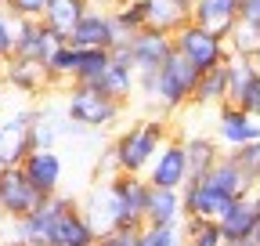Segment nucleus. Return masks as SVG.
Segmentation results:
<instances>
[{
	"mask_svg": "<svg viewBox=\"0 0 260 246\" xmlns=\"http://www.w3.org/2000/svg\"><path fill=\"white\" fill-rule=\"evenodd\" d=\"M181 203H184V218H206V221H217L232 206V199L220 196L206 177H191L181 189Z\"/></svg>",
	"mask_w": 260,
	"mask_h": 246,
	"instance_id": "obj_16",
	"label": "nucleus"
},
{
	"mask_svg": "<svg viewBox=\"0 0 260 246\" xmlns=\"http://www.w3.org/2000/svg\"><path fill=\"white\" fill-rule=\"evenodd\" d=\"M181 235H184V246H224L220 225L206 221V218H184L181 221Z\"/></svg>",
	"mask_w": 260,
	"mask_h": 246,
	"instance_id": "obj_31",
	"label": "nucleus"
},
{
	"mask_svg": "<svg viewBox=\"0 0 260 246\" xmlns=\"http://www.w3.org/2000/svg\"><path fill=\"white\" fill-rule=\"evenodd\" d=\"M184 156H188V181H191V177H206L224 156V148L217 145V138L195 134V138H184Z\"/></svg>",
	"mask_w": 260,
	"mask_h": 246,
	"instance_id": "obj_25",
	"label": "nucleus"
},
{
	"mask_svg": "<svg viewBox=\"0 0 260 246\" xmlns=\"http://www.w3.org/2000/svg\"><path fill=\"white\" fill-rule=\"evenodd\" d=\"M213 138L220 148H242L249 141H260V116L239 109V105H220L217 109V123H213Z\"/></svg>",
	"mask_w": 260,
	"mask_h": 246,
	"instance_id": "obj_9",
	"label": "nucleus"
},
{
	"mask_svg": "<svg viewBox=\"0 0 260 246\" xmlns=\"http://www.w3.org/2000/svg\"><path fill=\"white\" fill-rule=\"evenodd\" d=\"M224 40H228V51H232L235 58H249V62L260 58V29H253L246 22H235L232 33H228Z\"/></svg>",
	"mask_w": 260,
	"mask_h": 246,
	"instance_id": "obj_32",
	"label": "nucleus"
},
{
	"mask_svg": "<svg viewBox=\"0 0 260 246\" xmlns=\"http://www.w3.org/2000/svg\"><path fill=\"white\" fill-rule=\"evenodd\" d=\"M217 225H220L224 239H249V232L260 225V210H256L253 196L235 199V203H232V206H228L220 218H217Z\"/></svg>",
	"mask_w": 260,
	"mask_h": 246,
	"instance_id": "obj_21",
	"label": "nucleus"
},
{
	"mask_svg": "<svg viewBox=\"0 0 260 246\" xmlns=\"http://www.w3.org/2000/svg\"><path fill=\"white\" fill-rule=\"evenodd\" d=\"M206 181L213 184V189H217L220 196H228L232 203H235V199H246V196H253V189H256V184H253V181H249V177H246V174H242V170H239L232 160H228V152H224V156L217 160V167L206 174Z\"/></svg>",
	"mask_w": 260,
	"mask_h": 246,
	"instance_id": "obj_20",
	"label": "nucleus"
},
{
	"mask_svg": "<svg viewBox=\"0 0 260 246\" xmlns=\"http://www.w3.org/2000/svg\"><path fill=\"white\" fill-rule=\"evenodd\" d=\"M228 105L260 116V66L249 58H228Z\"/></svg>",
	"mask_w": 260,
	"mask_h": 246,
	"instance_id": "obj_11",
	"label": "nucleus"
},
{
	"mask_svg": "<svg viewBox=\"0 0 260 246\" xmlns=\"http://www.w3.org/2000/svg\"><path fill=\"white\" fill-rule=\"evenodd\" d=\"M112 22L119 25V33L130 40L134 33L148 29V11H145V0H119L112 8Z\"/></svg>",
	"mask_w": 260,
	"mask_h": 246,
	"instance_id": "obj_30",
	"label": "nucleus"
},
{
	"mask_svg": "<svg viewBox=\"0 0 260 246\" xmlns=\"http://www.w3.org/2000/svg\"><path fill=\"white\" fill-rule=\"evenodd\" d=\"M47 196H40V189L25 177L22 167H0V213L11 221L32 213Z\"/></svg>",
	"mask_w": 260,
	"mask_h": 246,
	"instance_id": "obj_7",
	"label": "nucleus"
},
{
	"mask_svg": "<svg viewBox=\"0 0 260 246\" xmlns=\"http://www.w3.org/2000/svg\"><path fill=\"white\" fill-rule=\"evenodd\" d=\"M224 246H249V239H224Z\"/></svg>",
	"mask_w": 260,
	"mask_h": 246,
	"instance_id": "obj_43",
	"label": "nucleus"
},
{
	"mask_svg": "<svg viewBox=\"0 0 260 246\" xmlns=\"http://www.w3.org/2000/svg\"><path fill=\"white\" fill-rule=\"evenodd\" d=\"M224 66H228V62H224ZM224 66L199 73L191 105H224V102H228V69H224Z\"/></svg>",
	"mask_w": 260,
	"mask_h": 246,
	"instance_id": "obj_27",
	"label": "nucleus"
},
{
	"mask_svg": "<svg viewBox=\"0 0 260 246\" xmlns=\"http://www.w3.org/2000/svg\"><path fill=\"white\" fill-rule=\"evenodd\" d=\"M80 210H83V218L90 221V228L98 235H105V232H119V203L109 189V181L102 184H94V189L80 199Z\"/></svg>",
	"mask_w": 260,
	"mask_h": 246,
	"instance_id": "obj_17",
	"label": "nucleus"
},
{
	"mask_svg": "<svg viewBox=\"0 0 260 246\" xmlns=\"http://www.w3.org/2000/svg\"><path fill=\"white\" fill-rule=\"evenodd\" d=\"M126 54H130V66H134L138 76L155 73L162 62L174 54V37L170 33H159V29H141L126 40Z\"/></svg>",
	"mask_w": 260,
	"mask_h": 246,
	"instance_id": "obj_13",
	"label": "nucleus"
},
{
	"mask_svg": "<svg viewBox=\"0 0 260 246\" xmlns=\"http://www.w3.org/2000/svg\"><path fill=\"white\" fill-rule=\"evenodd\" d=\"M65 116L73 123H80L83 131H105L116 127L123 116V102L109 98L102 87L94 83H69V95H65Z\"/></svg>",
	"mask_w": 260,
	"mask_h": 246,
	"instance_id": "obj_3",
	"label": "nucleus"
},
{
	"mask_svg": "<svg viewBox=\"0 0 260 246\" xmlns=\"http://www.w3.org/2000/svg\"><path fill=\"white\" fill-rule=\"evenodd\" d=\"M73 47H102V51H116L119 44H126V37L119 33V25L112 22V11L105 8H87V15L80 18V25L69 37Z\"/></svg>",
	"mask_w": 260,
	"mask_h": 246,
	"instance_id": "obj_10",
	"label": "nucleus"
},
{
	"mask_svg": "<svg viewBox=\"0 0 260 246\" xmlns=\"http://www.w3.org/2000/svg\"><path fill=\"white\" fill-rule=\"evenodd\" d=\"M47 8H51V0H8V11L15 18H44Z\"/></svg>",
	"mask_w": 260,
	"mask_h": 246,
	"instance_id": "obj_37",
	"label": "nucleus"
},
{
	"mask_svg": "<svg viewBox=\"0 0 260 246\" xmlns=\"http://www.w3.org/2000/svg\"><path fill=\"white\" fill-rule=\"evenodd\" d=\"M15 33H18V18L8 11V0H0V62L15 54Z\"/></svg>",
	"mask_w": 260,
	"mask_h": 246,
	"instance_id": "obj_36",
	"label": "nucleus"
},
{
	"mask_svg": "<svg viewBox=\"0 0 260 246\" xmlns=\"http://www.w3.org/2000/svg\"><path fill=\"white\" fill-rule=\"evenodd\" d=\"M184 221V203L174 189H148L145 203V225H181Z\"/></svg>",
	"mask_w": 260,
	"mask_h": 246,
	"instance_id": "obj_23",
	"label": "nucleus"
},
{
	"mask_svg": "<svg viewBox=\"0 0 260 246\" xmlns=\"http://www.w3.org/2000/svg\"><path fill=\"white\" fill-rule=\"evenodd\" d=\"M94 246H138V232H105L94 239Z\"/></svg>",
	"mask_w": 260,
	"mask_h": 246,
	"instance_id": "obj_38",
	"label": "nucleus"
},
{
	"mask_svg": "<svg viewBox=\"0 0 260 246\" xmlns=\"http://www.w3.org/2000/svg\"><path fill=\"white\" fill-rule=\"evenodd\" d=\"M65 44L58 33L40 22V18H18V33H15V54L18 58H32V62H47V54Z\"/></svg>",
	"mask_w": 260,
	"mask_h": 246,
	"instance_id": "obj_18",
	"label": "nucleus"
},
{
	"mask_svg": "<svg viewBox=\"0 0 260 246\" xmlns=\"http://www.w3.org/2000/svg\"><path fill=\"white\" fill-rule=\"evenodd\" d=\"M191 22L210 29V33H217V37H228L232 25L239 22V0H195Z\"/></svg>",
	"mask_w": 260,
	"mask_h": 246,
	"instance_id": "obj_19",
	"label": "nucleus"
},
{
	"mask_svg": "<svg viewBox=\"0 0 260 246\" xmlns=\"http://www.w3.org/2000/svg\"><path fill=\"white\" fill-rule=\"evenodd\" d=\"M145 181L152 189H174L181 192L188 184V156H184V138H170L159 148V156L145 170Z\"/></svg>",
	"mask_w": 260,
	"mask_h": 246,
	"instance_id": "obj_12",
	"label": "nucleus"
},
{
	"mask_svg": "<svg viewBox=\"0 0 260 246\" xmlns=\"http://www.w3.org/2000/svg\"><path fill=\"white\" fill-rule=\"evenodd\" d=\"M105 181H109V189L119 203V232H141L145 228V203H148L152 184L138 174H112Z\"/></svg>",
	"mask_w": 260,
	"mask_h": 246,
	"instance_id": "obj_6",
	"label": "nucleus"
},
{
	"mask_svg": "<svg viewBox=\"0 0 260 246\" xmlns=\"http://www.w3.org/2000/svg\"><path fill=\"white\" fill-rule=\"evenodd\" d=\"M145 11H148V29H159L170 37L191 22V4H184V0H145Z\"/></svg>",
	"mask_w": 260,
	"mask_h": 246,
	"instance_id": "obj_22",
	"label": "nucleus"
},
{
	"mask_svg": "<svg viewBox=\"0 0 260 246\" xmlns=\"http://www.w3.org/2000/svg\"><path fill=\"white\" fill-rule=\"evenodd\" d=\"M32 119L37 109H18L0 123V167H22V160L32 152Z\"/></svg>",
	"mask_w": 260,
	"mask_h": 246,
	"instance_id": "obj_8",
	"label": "nucleus"
},
{
	"mask_svg": "<svg viewBox=\"0 0 260 246\" xmlns=\"http://www.w3.org/2000/svg\"><path fill=\"white\" fill-rule=\"evenodd\" d=\"M249 246H260V225H256V228L249 232Z\"/></svg>",
	"mask_w": 260,
	"mask_h": 246,
	"instance_id": "obj_42",
	"label": "nucleus"
},
{
	"mask_svg": "<svg viewBox=\"0 0 260 246\" xmlns=\"http://www.w3.org/2000/svg\"><path fill=\"white\" fill-rule=\"evenodd\" d=\"M4 105H8V83L0 80V116H4Z\"/></svg>",
	"mask_w": 260,
	"mask_h": 246,
	"instance_id": "obj_40",
	"label": "nucleus"
},
{
	"mask_svg": "<svg viewBox=\"0 0 260 246\" xmlns=\"http://www.w3.org/2000/svg\"><path fill=\"white\" fill-rule=\"evenodd\" d=\"M239 22L260 29V0H239Z\"/></svg>",
	"mask_w": 260,
	"mask_h": 246,
	"instance_id": "obj_39",
	"label": "nucleus"
},
{
	"mask_svg": "<svg viewBox=\"0 0 260 246\" xmlns=\"http://www.w3.org/2000/svg\"><path fill=\"white\" fill-rule=\"evenodd\" d=\"M90 8V0H51V8L44 11V25L51 29V33H58L61 40H69L73 37V29L80 25V18L87 15Z\"/></svg>",
	"mask_w": 260,
	"mask_h": 246,
	"instance_id": "obj_24",
	"label": "nucleus"
},
{
	"mask_svg": "<svg viewBox=\"0 0 260 246\" xmlns=\"http://www.w3.org/2000/svg\"><path fill=\"white\" fill-rule=\"evenodd\" d=\"M167 141H170V127H167L162 116L134 119L109 145L105 160H102V170H109V177L112 174H138V177H145V170L152 167V160L159 156V148Z\"/></svg>",
	"mask_w": 260,
	"mask_h": 246,
	"instance_id": "obj_1",
	"label": "nucleus"
},
{
	"mask_svg": "<svg viewBox=\"0 0 260 246\" xmlns=\"http://www.w3.org/2000/svg\"><path fill=\"white\" fill-rule=\"evenodd\" d=\"M228 160H232L253 184H260V141H249L242 148H232V152H228Z\"/></svg>",
	"mask_w": 260,
	"mask_h": 246,
	"instance_id": "obj_35",
	"label": "nucleus"
},
{
	"mask_svg": "<svg viewBox=\"0 0 260 246\" xmlns=\"http://www.w3.org/2000/svg\"><path fill=\"white\" fill-rule=\"evenodd\" d=\"M138 246H184L181 225H145L138 232Z\"/></svg>",
	"mask_w": 260,
	"mask_h": 246,
	"instance_id": "obj_33",
	"label": "nucleus"
},
{
	"mask_svg": "<svg viewBox=\"0 0 260 246\" xmlns=\"http://www.w3.org/2000/svg\"><path fill=\"white\" fill-rule=\"evenodd\" d=\"M109 62H112V51H102V47H80L73 83H98V80L105 76Z\"/></svg>",
	"mask_w": 260,
	"mask_h": 246,
	"instance_id": "obj_28",
	"label": "nucleus"
},
{
	"mask_svg": "<svg viewBox=\"0 0 260 246\" xmlns=\"http://www.w3.org/2000/svg\"><path fill=\"white\" fill-rule=\"evenodd\" d=\"M195 83H199V69L184 62L177 51L162 62L155 73H145L138 76V90L141 98L159 112V116H170L184 105H191V95H195Z\"/></svg>",
	"mask_w": 260,
	"mask_h": 246,
	"instance_id": "obj_2",
	"label": "nucleus"
},
{
	"mask_svg": "<svg viewBox=\"0 0 260 246\" xmlns=\"http://www.w3.org/2000/svg\"><path fill=\"white\" fill-rule=\"evenodd\" d=\"M90 4H94V8H105V11H112V8L119 4V0H90Z\"/></svg>",
	"mask_w": 260,
	"mask_h": 246,
	"instance_id": "obj_41",
	"label": "nucleus"
},
{
	"mask_svg": "<svg viewBox=\"0 0 260 246\" xmlns=\"http://www.w3.org/2000/svg\"><path fill=\"white\" fill-rule=\"evenodd\" d=\"M76 54H80V47H73L69 40L58 44V47L47 54L44 69H47L51 83H73V76H76Z\"/></svg>",
	"mask_w": 260,
	"mask_h": 246,
	"instance_id": "obj_29",
	"label": "nucleus"
},
{
	"mask_svg": "<svg viewBox=\"0 0 260 246\" xmlns=\"http://www.w3.org/2000/svg\"><path fill=\"white\" fill-rule=\"evenodd\" d=\"M94 87H102L109 98H116V102H130L138 95V73H134V66L130 62H119V58H112L109 62V69H105V76L98 80Z\"/></svg>",
	"mask_w": 260,
	"mask_h": 246,
	"instance_id": "obj_26",
	"label": "nucleus"
},
{
	"mask_svg": "<svg viewBox=\"0 0 260 246\" xmlns=\"http://www.w3.org/2000/svg\"><path fill=\"white\" fill-rule=\"evenodd\" d=\"M174 51H177L184 62H191L199 73L217 69V66H224V62L232 58V51H228V40H224V37L210 33V29L195 25V22L181 25L177 33H174Z\"/></svg>",
	"mask_w": 260,
	"mask_h": 246,
	"instance_id": "obj_5",
	"label": "nucleus"
},
{
	"mask_svg": "<svg viewBox=\"0 0 260 246\" xmlns=\"http://www.w3.org/2000/svg\"><path fill=\"white\" fill-rule=\"evenodd\" d=\"M47 213H51V232H47V246H94L98 232L90 228V221L83 218L80 199L54 192L44 199Z\"/></svg>",
	"mask_w": 260,
	"mask_h": 246,
	"instance_id": "obj_4",
	"label": "nucleus"
},
{
	"mask_svg": "<svg viewBox=\"0 0 260 246\" xmlns=\"http://www.w3.org/2000/svg\"><path fill=\"white\" fill-rule=\"evenodd\" d=\"M61 138V123L51 112L37 109V119H32V148H54Z\"/></svg>",
	"mask_w": 260,
	"mask_h": 246,
	"instance_id": "obj_34",
	"label": "nucleus"
},
{
	"mask_svg": "<svg viewBox=\"0 0 260 246\" xmlns=\"http://www.w3.org/2000/svg\"><path fill=\"white\" fill-rule=\"evenodd\" d=\"M184 4H195V0H184Z\"/></svg>",
	"mask_w": 260,
	"mask_h": 246,
	"instance_id": "obj_46",
	"label": "nucleus"
},
{
	"mask_svg": "<svg viewBox=\"0 0 260 246\" xmlns=\"http://www.w3.org/2000/svg\"><path fill=\"white\" fill-rule=\"evenodd\" d=\"M0 246H22V242H15V239H8V242H0Z\"/></svg>",
	"mask_w": 260,
	"mask_h": 246,
	"instance_id": "obj_45",
	"label": "nucleus"
},
{
	"mask_svg": "<svg viewBox=\"0 0 260 246\" xmlns=\"http://www.w3.org/2000/svg\"><path fill=\"white\" fill-rule=\"evenodd\" d=\"M25 177L40 189V196H54L61 192V181H65V160L58 148H32L29 156L22 160Z\"/></svg>",
	"mask_w": 260,
	"mask_h": 246,
	"instance_id": "obj_14",
	"label": "nucleus"
},
{
	"mask_svg": "<svg viewBox=\"0 0 260 246\" xmlns=\"http://www.w3.org/2000/svg\"><path fill=\"white\" fill-rule=\"evenodd\" d=\"M253 203H256V210H260V184L253 189Z\"/></svg>",
	"mask_w": 260,
	"mask_h": 246,
	"instance_id": "obj_44",
	"label": "nucleus"
},
{
	"mask_svg": "<svg viewBox=\"0 0 260 246\" xmlns=\"http://www.w3.org/2000/svg\"><path fill=\"white\" fill-rule=\"evenodd\" d=\"M0 66H4L0 80L8 83V90H18V95H44L47 87H54L51 76H47V69H44V62L11 54L8 62H0Z\"/></svg>",
	"mask_w": 260,
	"mask_h": 246,
	"instance_id": "obj_15",
	"label": "nucleus"
}]
</instances>
